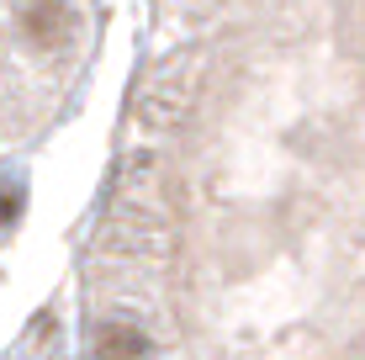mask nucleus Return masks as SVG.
<instances>
[{
    "instance_id": "obj_1",
    "label": "nucleus",
    "mask_w": 365,
    "mask_h": 360,
    "mask_svg": "<svg viewBox=\"0 0 365 360\" xmlns=\"http://www.w3.org/2000/svg\"><path fill=\"white\" fill-rule=\"evenodd\" d=\"M191 96H196V58H170V64H159L138 85L133 111L143 117V128H170L191 106Z\"/></svg>"
},
{
    "instance_id": "obj_2",
    "label": "nucleus",
    "mask_w": 365,
    "mask_h": 360,
    "mask_svg": "<svg viewBox=\"0 0 365 360\" xmlns=\"http://www.w3.org/2000/svg\"><path fill=\"white\" fill-rule=\"evenodd\" d=\"M21 32H27L37 48L64 43V37L74 32V11H69V0H27V11H21Z\"/></svg>"
},
{
    "instance_id": "obj_3",
    "label": "nucleus",
    "mask_w": 365,
    "mask_h": 360,
    "mask_svg": "<svg viewBox=\"0 0 365 360\" xmlns=\"http://www.w3.org/2000/svg\"><path fill=\"white\" fill-rule=\"evenodd\" d=\"M91 360H148V339L128 324H106L91 344Z\"/></svg>"
},
{
    "instance_id": "obj_4",
    "label": "nucleus",
    "mask_w": 365,
    "mask_h": 360,
    "mask_svg": "<svg viewBox=\"0 0 365 360\" xmlns=\"http://www.w3.org/2000/svg\"><path fill=\"white\" fill-rule=\"evenodd\" d=\"M16 212H21V196L16 191H0V222H16Z\"/></svg>"
}]
</instances>
